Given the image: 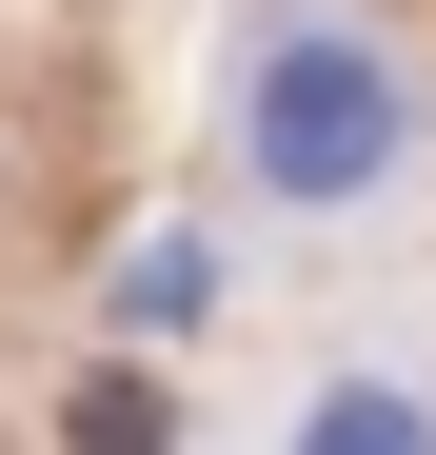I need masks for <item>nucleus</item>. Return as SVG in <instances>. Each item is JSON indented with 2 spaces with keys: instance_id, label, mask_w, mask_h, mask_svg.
<instances>
[{
  "instance_id": "1",
  "label": "nucleus",
  "mask_w": 436,
  "mask_h": 455,
  "mask_svg": "<svg viewBox=\"0 0 436 455\" xmlns=\"http://www.w3.org/2000/svg\"><path fill=\"white\" fill-rule=\"evenodd\" d=\"M377 139H397V100L357 80V60H278V100H258V159L298 179V198H337V179H377Z\"/></svg>"
},
{
  "instance_id": "2",
  "label": "nucleus",
  "mask_w": 436,
  "mask_h": 455,
  "mask_svg": "<svg viewBox=\"0 0 436 455\" xmlns=\"http://www.w3.org/2000/svg\"><path fill=\"white\" fill-rule=\"evenodd\" d=\"M80 455H159V396H139V376H100V396H80Z\"/></svg>"
},
{
  "instance_id": "3",
  "label": "nucleus",
  "mask_w": 436,
  "mask_h": 455,
  "mask_svg": "<svg viewBox=\"0 0 436 455\" xmlns=\"http://www.w3.org/2000/svg\"><path fill=\"white\" fill-rule=\"evenodd\" d=\"M318 435H337V455H416V416H397V396H337Z\"/></svg>"
}]
</instances>
